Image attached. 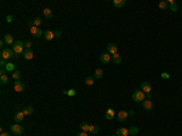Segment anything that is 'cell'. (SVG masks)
Segmentation results:
<instances>
[{
	"label": "cell",
	"mask_w": 182,
	"mask_h": 136,
	"mask_svg": "<svg viewBox=\"0 0 182 136\" xmlns=\"http://www.w3.org/2000/svg\"><path fill=\"white\" fill-rule=\"evenodd\" d=\"M113 136H114V135H113ZM115 136H117V135H115Z\"/></svg>",
	"instance_id": "obj_45"
},
{
	"label": "cell",
	"mask_w": 182,
	"mask_h": 136,
	"mask_svg": "<svg viewBox=\"0 0 182 136\" xmlns=\"http://www.w3.org/2000/svg\"><path fill=\"white\" fill-rule=\"evenodd\" d=\"M4 41H5V43H6L7 45H10V44L13 45V43H15V40H13V36H12L11 34H5Z\"/></svg>",
	"instance_id": "obj_18"
},
{
	"label": "cell",
	"mask_w": 182,
	"mask_h": 136,
	"mask_svg": "<svg viewBox=\"0 0 182 136\" xmlns=\"http://www.w3.org/2000/svg\"><path fill=\"white\" fill-rule=\"evenodd\" d=\"M40 24H41V18H39V17L34 18L33 21H29V22H27V26L29 27V28H32V27H39Z\"/></svg>",
	"instance_id": "obj_11"
},
{
	"label": "cell",
	"mask_w": 182,
	"mask_h": 136,
	"mask_svg": "<svg viewBox=\"0 0 182 136\" xmlns=\"http://www.w3.org/2000/svg\"><path fill=\"white\" fill-rule=\"evenodd\" d=\"M24 49H26V48H24V43H23V41H20V40L15 41V43H13V45H12V50H13V52H15V54H17V55L23 54Z\"/></svg>",
	"instance_id": "obj_1"
},
{
	"label": "cell",
	"mask_w": 182,
	"mask_h": 136,
	"mask_svg": "<svg viewBox=\"0 0 182 136\" xmlns=\"http://www.w3.org/2000/svg\"><path fill=\"white\" fill-rule=\"evenodd\" d=\"M12 78H13L15 80H20L21 73L18 72V71H13V72H12Z\"/></svg>",
	"instance_id": "obj_32"
},
{
	"label": "cell",
	"mask_w": 182,
	"mask_h": 136,
	"mask_svg": "<svg viewBox=\"0 0 182 136\" xmlns=\"http://www.w3.org/2000/svg\"><path fill=\"white\" fill-rule=\"evenodd\" d=\"M13 89H15L16 92H22V91H24V89H26V84L22 83V81H20V80H16L15 84H13Z\"/></svg>",
	"instance_id": "obj_5"
},
{
	"label": "cell",
	"mask_w": 182,
	"mask_h": 136,
	"mask_svg": "<svg viewBox=\"0 0 182 136\" xmlns=\"http://www.w3.org/2000/svg\"><path fill=\"white\" fill-rule=\"evenodd\" d=\"M145 99H146V95H145V92H143L142 90H136V91H134V94H132V100H134L135 102H143Z\"/></svg>",
	"instance_id": "obj_3"
},
{
	"label": "cell",
	"mask_w": 182,
	"mask_h": 136,
	"mask_svg": "<svg viewBox=\"0 0 182 136\" xmlns=\"http://www.w3.org/2000/svg\"><path fill=\"white\" fill-rule=\"evenodd\" d=\"M31 33H32V35L34 38H39V36L43 35V32H41V29L39 27H32V28H29Z\"/></svg>",
	"instance_id": "obj_9"
},
{
	"label": "cell",
	"mask_w": 182,
	"mask_h": 136,
	"mask_svg": "<svg viewBox=\"0 0 182 136\" xmlns=\"http://www.w3.org/2000/svg\"><path fill=\"white\" fill-rule=\"evenodd\" d=\"M117 136H129V130L125 128H119L118 130H117V134H115Z\"/></svg>",
	"instance_id": "obj_17"
},
{
	"label": "cell",
	"mask_w": 182,
	"mask_h": 136,
	"mask_svg": "<svg viewBox=\"0 0 182 136\" xmlns=\"http://www.w3.org/2000/svg\"><path fill=\"white\" fill-rule=\"evenodd\" d=\"M100 61H101L102 63L106 64V63H108V62H111L112 57L108 52H103V54H101V56H100Z\"/></svg>",
	"instance_id": "obj_8"
},
{
	"label": "cell",
	"mask_w": 182,
	"mask_h": 136,
	"mask_svg": "<svg viewBox=\"0 0 182 136\" xmlns=\"http://www.w3.org/2000/svg\"><path fill=\"white\" fill-rule=\"evenodd\" d=\"M127 113H129V116H134V111H129Z\"/></svg>",
	"instance_id": "obj_43"
},
{
	"label": "cell",
	"mask_w": 182,
	"mask_h": 136,
	"mask_svg": "<svg viewBox=\"0 0 182 136\" xmlns=\"http://www.w3.org/2000/svg\"><path fill=\"white\" fill-rule=\"evenodd\" d=\"M169 6V3L168 1H160L159 3V9H162V10H166Z\"/></svg>",
	"instance_id": "obj_31"
},
{
	"label": "cell",
	"mask_w": 182,
	"mask_h": 136,
	"mask_svg": "<svg viewBox=\"0 0 182 136\" xmlns=\"http://www.w3.org/2000/svg\"><path fill=\"white\" fill-rule=\"evenodd\" d=\"M80 129H81L83 131L87 132L89 129H90V124H87L86 122H81V123H80Z\"/></svg>",
	"instance_id": "obj_24"
},
{
	"label": "cell",
	"mask_w": 182,
	"mask_h": 136,
	"mask_svg": "<svg viewBox=\"0 0 182 136\" xmlns=\"http://www.w3.org/2000/svg\"><path fill=\"white\" fill-rule=\"evenodd\" d=\"M162 78H164V79H169L170 75H169L168 73H162Z\"/></svg>",
	"instance_id": "obj_38"
},
{
	"label": "cell",
	"mask_w": 182,
	"mask_h": 136,
	"mask_svg": "<svg viewBox=\"0 0 182 136\" xmlns=\"http://www.w3.org/2000/svg\"><path fill=\"white\" fill-rule=\"evenodd\" d=\"M0 83H1V85H6L9 83V78L7 75H1L0 77Z\"/></svg>",
	"instance_id": "obj_30"
},
{
	"label": "cell",
	"mask_w": 182,
	"mask_h": 136,
	"mask_svg": "<svg viewBox=\"0 0 182 136\" xmlns=\"http://www.w3.org/2000/svg\"><path fill=\"white\" fill-rule=\"evenodd\" d=\"M63 94H66V95H68V96H74L75 90L74 89H69V90H67V91H63Z\"/></svg>",
	"instance_id": "obj_33"
},
{
	"label": "cell",
	"mask_w": 182,
	"mask_h": 136,
	"mask_svg": "<svg viewBox=\"0 0 182 136\" xmlns=\"http://www.w3.org/2000/svg\"><path fill=\"white\" fill-rule=\"evenodd\" d=\"M169 7H170V10L171 11H174V12H176L178 10V5L176 4V3H175L174 0H169Z\"/></svg>",
	"instance_id": "obj_21"
},
{
	"label": "cell",
	"mask_w": 182,
	"mask_h": 136,
	"mask_svg": "<svg viewBox=\"0 0 182 136\" xmlns=\"http://www.w3.org/2000/svg\"><path fill=\"white\" fill-rule=\"evenodd\" d=\"M44 38L46 40H54L56 38L55 36V32H52V31H50V29H48V31H45V33H44Z\"/></svg>",
	"instance_id": "obj_13"
},
{
	"label": "cell",
	"mask_w": 182,
	"mask_h": 136,
	"mask_svg": "<svg viewBox=\"0 0 182 136\" xmlns=\"http://www.w3.org/2000/svg\"><path fill=\"white\" fill-rule=\"evenodd\" d=\"M94 83H95V77H86L85 78V84L86 85L91 86V85H94Z\"/></svg>",
	"instance_id": "obj_25"
},
{
	"label": "cell",
	"mask_w": 182,
	"mask_h": 136,
	"mask_svg": "<svg viewBox=\"0 0 182 136\" xmlns=\"http://www.w3.org/2000/svg\"><path fill=\"white\" fill-rule=\"evenodd\" d=\"M23 57L26 58V60H33V57H34V52H33L32 49H24V51H23Z\"/></svg>",
	"instance_id": "obj_7"
},
{
	"label": "cell",
	"mask_w": 182,
	"mask_h": 136,
	"mask_svg": "<svg viewBox=\"0 0 182 136\" xmlns=\"http://www.w3.org/2000/svg\"><path fill=\"white\" fill-rule=\"evenodd\" d=\"M0 136H10V135H9L7 132H1V135Z\"/></svg>",
	"instance_id": "obj_42"
},
{
	"label": "cell",
	"mask_w": 182,
	"mask_h": 136,
	"mask_svg": "<svg viewBox=\"0 0 182 136\" xmlns=\"http://www.w3.org/2000/svg\"><path fill=\"white\" fill-rule=\"evenodd\" d=\"M10 128H11V132L13 134V135H16V136L22 135V132H23V128H22L21 125H18V124H13V125H11Z\"/></svg>",
	"instance_id": "obj_4"
},
{
	"label": "cell",
	"mask_w": 182,
	"mask_h": 136,
	"mask_svg": "<svg viewBox=\"0 0 182 136\" xmlns=\"http://www.w3.org/2000/svg\"><path fill=\"white\" fill-rule=\"evenodd\" d=\"M61 35H62V32H61V31H56V32H55L56 38H61Z\"/></svg>",
	"instance_id": "obj_36"
},
{
	"label": "cell",
	"mask_w": 182,
	"mask_h": 136,
	"mask_svg": "<svg viewBox=\"0 0 182 136\" xmlns=\"http://www.w3.org/2000/svg\"><path fill=\"white\" fill-rule=\"evenodd\" d=\"M6 21H7V23H11V22H12V16H11V15H7V16H6Z\"/></svg>",
	"instance_id": "obj_40"
},
{
	"label": "cell",
	"mask_w": 182,
	"mask_h": 136,
	"mask_svg": "<svg viewBox=\"0 0 182 136\" xmlns=\"http://www.w3.org/2000/svg\"><path fill=\"white\" fill-rule=\"evenodd\" d=\"M137 132H139V128L137 126H131L129 129V135H131V136H136Z\"/></svg>",
	"instance_id": "obj_27"
},
{
	"label": "cell",
	"mask_w": 182,
	"mask_h": 136,
	"mask_svg": "<svg viewBox=\"0 0 182 136\" xmlns=\"http://www.w3.org/2000/svg\"><path fill=\"white\" fill-rule=\"evenodd\" d=\"M43 13H44V17H46L48 20H50V18L52 17V11L50 10V9H44Z\"/></svg>",
	"instance_id": "obj_26"
},
{
	"label": "cell",
	"mask_w": 182,
	"mask_h": 136,
	"mask_svg": "<svg viewBox=\"0 0 182 136\" xmlns=\"http://www.w3.org/2000/svg\"><path fill=\"white\" fill-rule=\"evenodd\" d=\"M75 136H89L87 135V132H85V131H81V132H78Z\"/></svg>",
	"instance_id": "obj_37"
},
{
	"label": "cell",
	"mask_w": 182,
	"mask_h": 136,
	"mask_svg": "<svg viewBox=\"0 0 182 136\" xmlns=\"http://www.w3.org/2000/svg\"><path fill=\"white\" fill-rule=\"evenodd\" d=\"M0 75H6V69H5V68H1V69H0Z\"/></svg>",
	"instance_id": "obj_39"
},
{
	"label": "cell",
	"mask_w": 182,
	"mask_h": 136,
	"mask_svg": "<svg viewBox=\"0 0 182 136\" xmlns=\"http://www.w3.org/2000/svg\"><path fill=\"white\" fill-rule=\"evenodd\" d=\"M129 117V113L126 111H119L118 114H117V118H118L119 122H125Z\"/></svg>",
	"instance_id": "obj_12"
},
{
	"label": "cell",
	"mask_w": 182,
	"mask_h": 136,
	"mask_svg": "<svg viewBox=\"0 0 182 136\" xmlns=\"http://www.w3.org/2000/svg\"><path fill=\"white\" fill-rule=\"evenodd\" d=\"M22 112H23L24 116H31V114H33V112H34V108H33L32 106H28V107H24L23 109H22Z\"/></svg>",
	"instance_id": "obj_19"
},
{
	"label": "cell",
	"mask_w": 182,
	"mask_h": 136,
	"mask_svg": "<svg viewBox=\"0 0 182 136\" xmlns=\"http://www.w3.org/2000/svg\"><path fill=\"white\" fill-rule=\"evenodd\" d=\"M98 126L97 125H90V129H89V132H90L91 135H96L97 132H98Z\"/></svg>",
	"instance_id": "obj_23"
},
{
	"label": "cell",
	"mask_w": 182,
	"mask_h": 136,
	"mask_svg": "<svg viewBox=\"0 0 182 136\" xmlns=\"http://www.w3.org/2000/svg\"><path fill=\"white\" fill-rule=\"evenodd\" d=\"M112 61H113L114 63H117V64L122 63V56H120L119 54H115V55H113V56H112Z\"/></svg>",
	"instance_id": "obj_22"
},
{
	"label": "cell",
	"mask_w": 182,
	"mask_h": 136,
	"mask_svg": "<svg viewBox=\"0 0 182 136\" xmlns=\"http://www.w3.org/2000/svg\"><path fill=\"white\" fill-rule=\"evenodd\" d=\"M5 69H6L7 72H13V71H16V69H15V64H13V63H10V62L6 64Z\"/></svg>",
	"instance_id": "obj_29"
},
{
	"label": "cell",
	"mask_w": 182,
	"mask_h": 136,
	"mask_svg": "<svg viewBox=\"0 0 182 136\" xmlns=\"http://www.w3.org/2000/svg\"><path fill=\"white\" fill-rule=\"evenodd\" d=\"M4 44H5V41H4V40H1V41H0V45H1V48L4 46Z\"/></svg>",
	"instance_id": "obj_44"
},
{
	"label": "cell",
	"mask_w": 182,
	"mask_h": 136,
	"mask_svg": "<svg viewBox=\"0 0 182 136\" xmlns=\"http://www.w3.org/2000/svg\"><path fill=\"white\" fill-rule=\"evenodd\" d=\"M95 79H101V78H102L103 77V71L102 69H101V68H98V69H96L95 71Z\"/></svg>",
	"instance_id": "obj_28"
},
{
	"label": "cell",
	"mask_w": 182,
	"mask_h": 136,
	"mask_svg": "<svg viewBox=\"0 0 182 136\" xmlns=\"http://www.w3.org/2000/svg\"><path fill=\"white\" fill-rule=\"evenodd\" d=\"M141 90H142L145 94H150V91H152V85H150V83L143 81L142 84H141Z\"/></svg>",
	"instance_id": "obj_6"
},
{
	"label": "cell",
	"mask_w": 182,
	"mask_h": 136,
	"mask_svg": "<svg viewBox=\"0 0 182 136\" xmlns=\"http://www.w3.org/2000/svg\"><path fill=\"white\" fill-rule=\"evenodd\" d=\"M142 107H143V109H146V111H150V109H153L154 104H153V102H152L150 100L146 99V100L142 102Z\"/></svg>",
	"instance_id": "obj_10"
},
{
	"label": "cell",
	"mask_w": 182,
	"mask_h": 136,
	"mask_svg": "<svg viewBox=\"0 0 182 136\" xmlns=\"http://www.w3.org/2000/svg\"><path fill=\"white\" fill-rule=\"evenodd\" d=\"M24 48H26V49H31V48H32V41L26 40V41H24Z\"/></svg>",
	"instance_id": "obj_34"
},
{
	"label": "cell",
	"mask_w": 182,
	"mask_h": 136,
	"mask_svg": "<svg viewBox=\"0 0 182 136\" xmlns=\"http://www.w3.org/2000/svg\"><path fill=\"white\" fill-rule=\"evenodd\" d=\"M6 60H3V58H1V60H0V66H1V68H5L6 67Z\"/></svg>",
	"instance_id": "obj_35"
},
{
	"label": "cell",
	"mask_w": 182,
	"mask_h": 136,
	"mask_svg": "<svg viewBox=\"0 0 182 136\" xmlns=\"http://www.w3.org/2000/svg\"><path fill=\"white\" fill-rule=\"evenodd\" d=\"M104 117H106V119L111 120L113 117H114V109L113 108H108L107 111H106V114H104Z\"/></svg>",
	"instance_id": "obj_20"
},
{
	"label": "cell",
	"mask_w": 182,
	"mask_h": 136,
	"mask_svg": "<svg viewBox=\"0 0 182 136\" xmlns=\"http://www.w3.org/2000/svg\"><path fill=\"white\" fill-rule=\"evenodd\" d=\"M117 50H118V48H117V45H115L114 43H111V44L107 45V51H108V54L115 55V54H117Z\"/></svg>",
	"instance_id": "obj_14"
},
{
	"label": "cell",
	"mask_w": 182,
	"mask_h": 136,
	"mask_svg": "<svg viewBox=\"0 0 182 136\" xmlns=\"http://www.w3.org/2000/svg\"><path fill=\"white\" fill-rule=\"evenodd\" d=\"M13 55H15V52H13L12 49H3L1 52H0L1 58H3V60H6V61H11Z\"/></svg>",
	"instance_id": "obj_2"
},
{
	"label": "cell",
	"mask_w": 182,
	"mask_h": 136,
	"mask_svg": "<svg viewBox=\"0 0 182 136\" xmlns=\"http://www.w3.org/2000/svg\"><path fill=\"white\" fill-rule=\"evenodd\" d=\"M125 4H126V0H113V5H114L115 7H118V9L124 7Z\"/></svg>",
	"instance_id": "obj_16"
},
{
	"label": "cell",
	"mask_w": 182,
	"mask_h": 136,
	"mask_svg": "<svg viewBox=\"0 0 182 136\" xmlns=\"http://www.w3.org/2000/svg\"><path fill=\"white\" fill-rule=\"evenodd\" d=\"M24 114H23V112L22 111H18V112H16V114H15V117H13V119H15V122L16 123H21L22 120L24 119Z\"/></svg>",
	"instance_id": "obj_15"
},
{
	"label": "cell",
	"mask_w": 182,
	"mask_h": 136,
	"mask_svg": "<svg viewBox=\"0 0 182 136\" xmlns=\"http://www.w3.org/2000/svg\"><path fill=\"white\" fill-rule=\"evenodd\" d=\"M146 97L148 99V100H150V97H152V94H147L146 95Z\"/></svg>",
	"instance_id": "obj_41"
}]
</instances>
